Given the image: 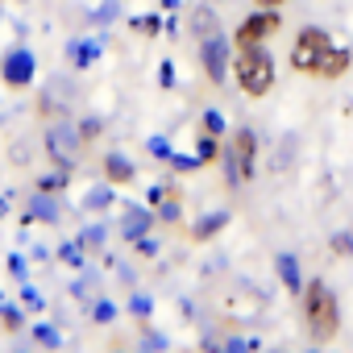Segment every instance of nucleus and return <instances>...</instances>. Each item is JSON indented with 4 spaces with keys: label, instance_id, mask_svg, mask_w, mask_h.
<instances>
[{
    "label": "nucleus",
    "instance_id": "9b49d317",
    "mask_svg": "<svg viewBox=\"0 0 353 353\" xmlns=\"http://www.w3.org/2000/svg\"><path fill=\"white\" fill-rule=\"evenodd\" d=\"M279 270H283V279H287V287L299 295V279H295V262L291 258H279Z\"/></svg>",
    "mask_w": 353,
    "mask_h": 353
},
{
    "label": "nucleus",
    "instance_id": "f03ea898",
    "mask_svg": "<svg viewBox=\"0 0 353 353\" xmlns=\"http://www.w3.org/2000/svg\"><path fill=\"white\" fill-rule=\"evenodd\" d=\"M299 307H303V324L316 341H332L341 332V303L332 295V287L324 279H307L299 291Z\"/></svg>",
    "mask_w": 353,
    "mask_h": 353
},
{
    "label": "nucleus",
    "instance_id": "ddd939ff",
    "mask_svg": "<svg viewBox=\"0 0 353 353\" xmlns=\"http://www.w3.org/2000/svg\"><path fill=\"white\" fill-rule=\"evenodd\" d=\"M174 5H179V0H162V9H174Z\"/></svg>",
    "mask_w": 353,
    "mask_h": 353
},
{
    "label": "nucleus",
    "instance_id": "39448f33",
    "mask_svg": "<svg viewBox=\"0 0 353 353\" xmlns=\"http://www.w3.org/2000/svg\"><path fill=\"white\" fill-rule=\"evenodd\" d=\"M279 30H283L279 9H254V13L233 30V46H266Z\"/></svg>",
    "mask_w": 353,
    "mask_h": 353
},
{
    "label": "nucleus",
    "instance_id": "4468645a",
    "mask_svg": "<svg viewBox=\"0 0 353 353\" xmlns=\"http://www.w3.org/2000/svg\"><path fill=\"white\" fill-rule=\"evenodd\" d=\"M212 5H216V0H212Z\"/></svg>",
    "mask_w": 353,
    "mask_h": 353
},
{
    "label": "nucleus",
    "instance_id": "f257e3e1",
    "mask_svg": "<svg viewBox=\"0 0 353 353\" xmlns=\"http://www.w3.org/2000/svg\"><path fill=\"white\" fill-rule=\"evenodd\" d=\"M233 79L250 100H266L274 92L279 67L266 46H233Z\"/></svg>",
    "mask_w": 353,
    "mask_h": 353
},
{
    "label": "nucleus",
    "instance_id": "6e6552de",
    "mask_svg": "<svg viewBox=\"0 0 353 353\" xmlns=\"http://www.w3.org/2000/svg\"><path fill=\"white\" fill-rule=\"evenodd\" d=\"M349 67H353V50L332 42V46H328V54H324V63H320V71H316V79H341Z\"/></svg>",
    "mask_w": 353,
    "mask_h": 353
},
{
    "label": "nucleus",
    "instance_id": "f8f14e48",
    "mask_svg": "<svg viewBox=\"0 0 353 353\" xmlns=\"http://www.w3.org/2000/svg\"><path fill=\"white\" fill-rule=\"evenodd\" d=\"M287 0H254V9H283Z\"/></svg>",
    "mask_w": 353,
    "mask_h": 353
},
{
    "label": "nucleus",
    "instance_id": "423d86ee",
    "mask_svg": "<svg viewBox=\"0 0 353 353\" xmlns=\"http://www.w3.org/2000/svg\"><path fill=\"white\" fill-rule=\"evenodd\" d=\"M200 67H204V75H208L212 83H225V75H229V67H233V42H229L225 34L204 38V42H200Z\"/></svg>",
    "mask_w": 353,
    "mask_h": 353
},
{
    "label": "nucleus",
    "instance_id": "9d476101",
    "mask_svg": "<svg viewBox=\"0 0 353 353\" xmlns=\"http://www.w3.org/2000/svg\"><path fill=\"white\" fill-rule=\"evenodd\" d=\"M200 125H204V137H212V141H221V137H225V121H221V112H204V117H200Z\"/></svg>",
    "mask_w": 353,
    "mask_h": 353
},
{
    "label": "nucleus",
    "instance_id": "20e7f679",
    "mask_svg": "<svg viewBox=\"0 0 353 353\" xmlns=\"http://www.w3.org/2000/svg\"><path fill=\"white\" fill-rule=\"evenodd\" d=\"M225 166H229V183H250L258 170V137L250 129H237L225 141Z\"/></svg>",
    "mask_w": 353,
    "mask_h": 353
},
{
    "label": "nucleus",
    "instance_id": "0eeeda50",
    "mask_svg": "<svg viewBox=\"0 0 353 353\" xmlns=\"http://www.w3.org/2000/svg\"><path fill=\"white\" fill-rule=\"evenodd\" d=\"M34 67H38V59H34V50H9L5 59H0V79H5V88H30L34 83Z\"/></svg>",
    "mask_w": 353,
    "mask_h": 353
},
{
    "label": "nucleus",
    "instance_id": "7ed1b4c3",
    "mask_svg": "<svg viewBox=\"0 0 353 353\" xmlns=\"http://www.w3.org/2000/svg\"><path fill=\"white\" fill-rule=\"evenodd\" d=\"M328 46H332V34H328V30H320V26H303V30L295 34V42H291V54H287L291 71L316 79V71H320Z\"/></svg>",
    "mask_w": 353,
    "mask_h": 353
},
{
    "label": "nucleus",
    "instance_id": "1a4fd4ad",
    "mask_svg": "<svg viewBox=\"0 0 353 353\" xmlns=\"http://www.w3.org/2000/svg\"><path fill=\"white\" fill-rule=\"evenodd\" d=\"M104 174H108L112 183H129V179H133V166H129L125 158H117V154H112V158L104 162Z\"/></svg>",
    "mask_w": 353,
    "mask_h": 353
}]
</instances>
